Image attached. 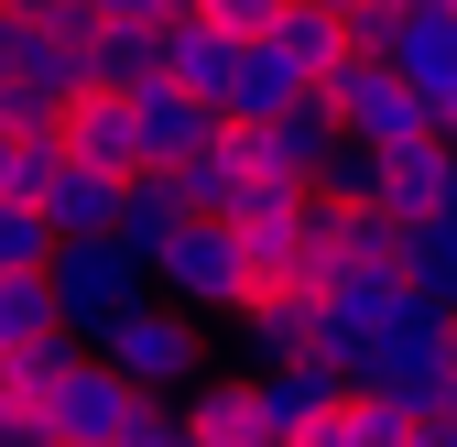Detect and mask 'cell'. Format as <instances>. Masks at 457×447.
<instances>
[{"label":"cell","mask_w":457,"mask_h":447,"mask_svg":"<svg viewBox=\"0 0 457 447\" xmlns=\"http://www.w3.org/2000/svg\"><path fill=\"white\" fill-rule=\"evenodd\" d=\"M186 12H196V0H153V22H186Z\"/></svg>","instance_id":"cell-27"},{"label":"cell","mask_w":457,"mask_h":447,"mask_svg":"<svg viewBox=\"0 0 457 447\" xmlns=\"http://www.w3.org/2000/svg\"><path fill=\"white\" fill-rule=\"evenodd\" d=\"M316 109L337 121V142H360V153H414V142H436V109L381 66V55H349L327 88H316Z\"/></svg>","instance_id":"cell-5"},{"label":"cell","mask_w":457,"mask_h":447,"mask_svg":"<svg viewBox=\"0 0 457 447\" xmlns=\"http://www.w3.org/2000/svg\"><path fill=\"white\" fill-rule=\"evenodd\" d=\"M446 360H457V316H436V306H392V327H381V350H370V371H360V393L381 404V415H403V426H436L446 415Z\"/></svg>","instance_id":"cell-2"},{"label":"cell","mask_w":457,"mask_h":447,"mask_svg":"<svg viewBox=\"0 0 457 447\" xmlns=\"http://www.w3.org/2000/svg\"><path fill=\"white\" fill-rule=\"evenodd\" d=\"M120 186H131V175H87V164H54V186L33 197L44 240H109V218H120Z\"/></svg>","instance_id":"cell-14"},{"label":"cell","mask_w":457,"mask_h":447,"mask_svg":"<svg viewBox=\"0 0 457 447\" xmlns=\"http://www.w3.org/2000/svg\"><path fill=\"white\" fill-rule=\"evenodd\" d=\"M262 44H272L305 88H327L337 66H349V33H337V12H272V22H262Z\"/></svg>","instance_id":"cell-17"},{"label":"cell","mask_w":457,"mask_h":447,"mask_svg":"<svg viewBox=\"0 0 457 447\" xmlns=\"http://www.w3.org/2000/svg\"><path fill=\"white\" fill-rule=\"evenodd\" d=\"M142 273H153V306H175L196 327H218V316L251 306V251H240V230H218V218H186Z\"/></svg>","instance_id":"cell-3"},{"label":"cell","mask_w":457,"mask_h":447,"mask_svg":"<svg viewBox=\"0 0 457 447\" xmlns=\"http://www.w3.org/2000/svg\"><path fill=\"white\" fill-rule=\"evenodd\" d=\"M228 33H207V22H163V88H186V98H207L218 109V88H228Z\"/></svg>","instance_id":"cell-18"},{"label":"cell","mask_w":457,"mask_h":447,"mask_svg":"<svg viewBox=\"0 0 457 447\" xmlns=\"http://www.w3.org/2000/svg\"><path fill=\"white\" fill-rule=\"evenodd\" d=\"M54 142H66V164H87V175H142V153H131V98H109V88H77Z\"/></svg>","instance_id":"cell-12"},{"label":"cell","mask_w":457,"mask_h":447,"mask_svg":"<svg viewBox=\"0 0 457 447\" xmlns=\"http://www.w3.org/2000/svg\"><path fill=\"white\" fill-rule=\"evenodd\" d=\"M54 339V306H44V273H0V360H22Z\"/></svg>","instance_id":"cell-21"},{"label":"cell","mask_w":457,"mask_h":447,"mask_svg":"<svg viewBox=\"0 0 457 447\" xmlns=\"http://www.w3.org/2000/svg\"><path fill=\"white\" fill-rule=\"evenodd\" d=\"M54 240H44V218L33 207H0V273H44Z\"/></svg>","instance_id":"cell-23"},{"label":"cell","mask_w":457,"mask_h":447,"mask_svg":"<svg viewBox=\"0 0 457 447\" xmlns=\"http://www.w3.org/2000/svg\"><path fill=\"white\" fill-rule=\"evenodd\" d=\"M251 404H262L272 447H295V436H316L337 404H349V382H337L327 360H283V371H251Z\"/></svg>","instance_id":"cell-8"},{"label":"cell","mask_w":457,"mask_h":447,"mask_svg":"<svg viewBox=\"0 0 457 447\" xmlns=\"http://www.w3.org/2000/svg\"><path fill=\"white\" fill-rule=\"evenodd\" d=\"M403 12H436V22H457V0H403Z\"/></svg>","instance_id":"cell-28"},{"label":"cell","mask_w":457,"mask_h":447,"mask_svg":"<svg viewBox=\"0 0 457 447\" xmlns=\"http://www.w3.org/2000/svg\"><path fill=\"white\" fill-rule=\"evenodd\" d=\"M186 230V207H175V186H163V175H131L120 186V218H109V240H120L131 262H153L163 240H175Z\"/></svg>","instance_id":"cell-19"},{"label":"cell","mask_w":457,"mask_h":447,"mask_svg":"<svg viewBox=\"0 0 457 447\" xmlns=\"http://www.w3.org/2000/svg\"><path fill=\"white\" fill-rule=\"evenodd\" d=\"M175 415H186V436H196V447H272V436H262V404H251V371H240V360H207V382H196V393H186Z\"/></svg>","instance_id":"cell-11"},{"label":"cell","mask_w":457,"mask_h":447,"mask_svg":"<svg viewBox=\"0 0 457 447\" xmlns=\"http://www.w3.org/2000/svg\"><path fill=\"white\" fill-rule=\"evenodd\" d=\"M414 447H457V415H436V426H414Z\"/></svg>","instance_id":"cell-26"},{"label":"cell","mask_w":457,"mask_h":447,"mask_svg":"<svg viewBox=\"0 0 457 447\" xmlns=\"http://www.w3.org/2000/svg\"><path fill=\"white\" fill-rule=\"evenodd\" d=\"M120 447H196V436H186V415H175V404H142V415L120 426Z\"/></svg>","instance_id":"cell-25"},{"label":"cell","mask_w":457,"mask_h":447,"mask_svg":"<svg viewBox=\"0 0 457 447\" xmlns=\"http://www.w3.org/2000/svg\"><path fill=\"white\" fill-rule=\"evenodd\" d=\"M295 447H414V426H403V415H381L370 393H349V404H337L316 436H295Z\"/></svg>","instance_id":"cell-22"},{"label":"cell","mask_w":457,"mask_h":447,"mask_svg":"<svg viewBox=\"0 0 457 447\" xmlns=\"http://www.w3.org/2000/svg\"><path fill=\"white\" fill-rule=\"evenodd\" d=\"M228 327H240V371H283V360H305L316 306H295V295H251Z\"/></svg>","instance_id":"cell-15"},{"label":"cell","mask_w":457,"mask_h":447,"mask_svg":"<svg viewBox=\"0 0 457 447\" xmlns=\"http://www.w3.org/2000/svg\"><path fill=\"white\" fill-rule=\"evenodd\" d=\"M44 306H54V339H66V350H98L131 306H153V273H142L120 240H54Z\"/></svg>","instance_id":"cell-1"},{"label":"cell","mask_w":457,"mask_h":447,"mask_svg":"<svg viewBox=\"0 0 457 447\" xmlns=\"http://www.w3.org/2000/svg\"><path fill=\"white\" fill-rule=\"evenodd\" d=\"M163 186H175V207H186V218H218V230H228V207H240V186H251V175H240V153H228V131H218V142H207L196 164H175Z\"/></svg>","instance_id":"cell-20"},{"label":"cell","mask_w":457,"mask_h":447,"mask_svg":"<svg viewBox=\"0 0 457 447\" xmlns=\"http://www.w3.org/2000/svg\"><path fill=\"white\" fill-rule=\"evenodd\" d=\"M153 77H163V22H98V44H87V88L131 98V88H153Z\"/></svg>","instance_id":"cell-16"},{"label":"cell","mask_w":457,"mask_h":447,"mask_svg":"<svg viewBox=\"0 0 457 447\" xmlns=\"http://www.w3.org/2000/svg\"><path fill=\"white\" fill-rule=\"evenodd\" d=\"M186 22H207V33H228V44H251V33L272 22V0H196Z\"/></svg>","instance_id":"cell-24"},{"label":"cell","mask_w":457,"mask_h":447,"mask_svg":"<svg viewBox=\"0 0 457 447\" xmlns=\"http://www.w3.org/2000/svg\"><path fill=\"white\" fill-rule=\"evenodd\" d=\"M436 131H446V142H457V98H446V121H436Z\"/></svg>","instance_id":"cell-30"},{"label":"cell","mask_w":457,"mask_h":447,"mask_svg":"<svg viewBox=\"0 0 457 447\" xmlns=\"http://www.w3.org/2000/svg\"><path fill=\"white\" fill-rule=\"evenodd\" d=\"M446 415H457V360H446Z\"/></svg>","instance_id":"cell-29"},{"label":"cell","mask_w":457,"mask_h":447,"mask_svg":"<svg viewBox=\"0 0 457 447\" xmlns=\"http://www.w3.org/2000/svg\"><path fill=\"white\" fill-rule=\"evenodd\" d=\"M228 153H240V175H272V186H305L327 175V153H337V121L305 98V109H283V121H251V131H228Z\"/></svg>","instance_id":"cell-6"},{"label":"cell","mask_w":457,"mask_h":447,"mask_svg":"<svg viewBox=\"0 0 457 447\" xmlns=\"http://www.w3.org/2000/svg\"><path fill=\"white\" fill-rule=\"evenodd\" d=\"M228 121H218V109L207 98H186V88H131V153H142V175H175V164H196L207 142H218Z\"/></svg>","instance_id":"cell-7"},{"label":"cell","mask_w":457,"mask_h":447,"mask_svg":"<svg viewBox=\"0 0 457 447\" xmlns=\"http://www.w3.org/2000/svg\"><path fill=\"white\" fill-rule=\"evenodd\" d=\"M87 360H109L142 404H186L196 382H207V360H218V350H207V327H196V316H175V306H131V316L109 327Z\"/></svg>","instance_id":"cell-4"},{"label":"cell","mask_w":457,"mask_h":447,"mask_svg":"<svg viewBox=\"0 0 457 447\" xmlns=\"http://www.w3.org/2000/svg\"><path fill=\"white\" fill-rule=\"evenodd\" d=\"M381 66L403 77L436 121H446V98H457V22H436V12H403L392 0V33H381Z\"/></svg>","instance_id":"cell-9"},{"label":"cell","mask_w":457,"mask_h":447,"mask_svg":"<svg viewBox=\"0 0 457 447\" xmlns=\"http://www.w3.org/2000/svg\"><path fill=\"white\" fill-rule=\"evenodd\" d=\"M305 98H316V88H305V77H295V66H283V55H272V44L251 33L240 55H228V88H218V121H228V131H251V121H283V109H305Z\"/></svg>","instance_id":"cell-10"},{"label":"cell","mask_w":457,"mask_h":447,"mask_svg":"<svg viewBox=\"0 0 457 447\" xmlns=\"http://www.w3.org/2000/svg\"><path fill=\"white\" fill-rule=\"evenodd\" d=\"M381 218H436V207H457V142L436 131V142H414V153H381V197H370Z\"/></svg>","instance_id":"cell-13"}]
</instances>
